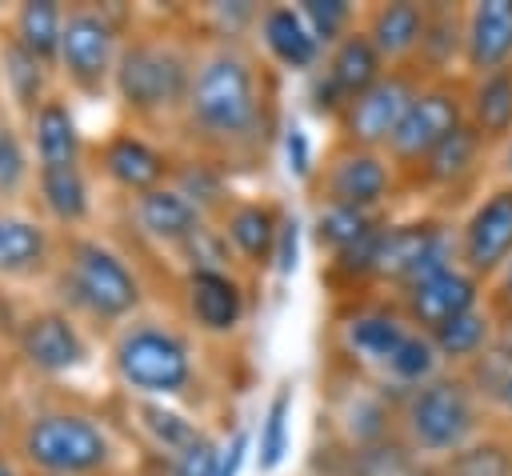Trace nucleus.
<instances>
[{"label":"nucleus","mask_w":512,"mask_h":476,"mask_svg":"<svg viewBox=\"0 0 512 476\" xmlns=\"http://www.w3.org/2000/svg\"><path fill=\"white\" fill-rule=\"evenodd\" d=\"M272 80L244 40H208L196 48L180 136L196 156L216 164L252 160L272 132Z\"/></svg>","instance_id":"f257e3e1"},{"label":"nucleus","mask_w":512,"mask_h":476,"mask_svg":"<svg viewBox=\"0 0 512 476\" xmlns=\"http://www.w3.org/2000/svg\"><path fill=\"white\" fill-rule=\"evenodd\" d=\"M492 428V412L460 368H444L432 380L396 396V432L400 444L420 464H440L480 432Z\"/></svg>","instance_id":"f03ea898"},{"label":"nucleus","mask_w":512,"mask_h":476,"mask_svg":"<svg viewBox=\"0 0 512 476\" xmlns=\"http://www.w3.org/2000/svg\"><path fill=\"white\" fill-rule=\"evenodd\" d=\"M52 288L60 296V308L72 312L80 324L96 328H120L132 316H140L144 284L136 268L100 236L72 232L60 248Z\"/></svg>","instance_id":"7ed1b4c3"},{"label":"nucleus","mask_w":512,"mask_h":476,"mask_svg":"<svg viewBox=\"0 0 512 476\" xmlns=\"http://www.w3.org/2000/svg\"><path fill=\"white\" fill-rule=\"evenodd\" d=\"M336 332H340V348L360 368H372L384 384H392L396 396L432 380L436 372H444V360H440L432 336L420 332L392 296L352 304L340 316Z\"/></svg>","instance_id":"20e7f679"},{"label":"nucleus","mask_w":512,"mask_h":476,"mask_svg":"<svg viewBox=\"0 0 512 476\" xmlns=\"http://www.w3.org/2000/svg\"><path fill=\"white\" fill-rule=\"evenodd\" d=\"M196 48L200 44L180 40L172 32H132L124 40L112 80V92L124 112L144 124H180Z\"/></svg>","instance_id":"39448f33"},{"label":"nucleus","mask_w":512,"mask_h":476,"mask_svg":"<svg viewBox=\"0 0 512 476\" xmlns=\"http://www.w3.org/2000/svg\"><path fill=\"white\" fill-rule=\"evenodd\" d=\"M108 368L116 384L140 400H176L196 384V352L188 336L156 316H132L108 336Z\"/></svg>","instance_id":"423d86ee"},{"label":"nucleus","mask_w":512,"mask_h":476,"mask_svg":"<svg viewBox=\"0 0 512 476\" xmlns=\"http://www.w3.org/2000/svg\"><path fill=\"white\" fill-rule=\"evenodd\" d=\"M16 456L32 476H104L116 464V444L92 412L40 408L20 424Z\"/></svg>","instance_id":"0eeeda50"},{"label":"nucleus","mask_w":512,"mask_h":476,"mask_svg":"<svg viewBox=\"0 0 512 476\" xmlns=\"http://www.w3.org/2000/svg\"><path fill=\"white\" fill-rule=\"evenodd\" d=\"M124 24L120 12L108 4H72L64 16V36H60V56L56 72L64 84L80 96H104L112 92L116 64L124 52Z\"/></svg>","instance_id":"6e6552de"},{"label":"nucleus","mask_w":512,"mask_h":476,"mask_svg":"<svg viewBox=\"0 0 512 476\" xmlns=\"http://www.w3.org/2000/svg\"><path fill=\"white\" fill-rule=\"evenodd\" d=\"M456 260V224L444 216H412L388 220L376 244V272L372 284L388 288L392 296L412 280L444 268Z\"/></svg>","instance_id":"1a4fd4ad"},{"label":"nucleus","mask_w":512,"mask_h":476,"mask_svg":"<svg viewBox=\"0 0 512 476\" xmlns=\"http://www.w3.org/2000/svg\"><path fill=\"white\" fill-rule=\"evenodd\" d=\"M464 120V76H448V80H424L412 108L404 112L396 136L388 140L384 156L400 168V176H408L412 168H420L452 132H460Z\"/></svg>","instance_id":"9d476101"},{"label":"nucleus","mask_w":512,"mask_h":476,"mask_svg":"<svg viewBox=\"0 0 512 476\" xmlns=\"http://www.w3.org/2000/svg\"><path fill=\"white\" fill-rule=\"evenodd\" d=\"M404 184L400 168L372 148H352L340 144L324 156L312 192L316 204H344V208H368V212H384V204L392 200V192Z\"/></svg>","instance_id":"9b49d317"},{"label":"nucleus","mask_w":512,"mask_h":476,"mask_svg":"<svg viewBox=\"0 0 512 476\" xmlns=\"http://www.w3.org/2000/svg\"><path fill=\"white\" fill-rule=\"evenodd\" d=\"M456 260L484 284L512 260V184L496 180L472 196L456 220Z\"/></svg>","instance_id":"f8f14e48"},{"label":"nucleus","mask_w":512,"mask_h":476,"mask_svg":"<svg viewBox=\"0 0 512 476\" xmlns=\"http://www.w3.org/2000/svg\"><path fill=\"white\" fill-rule=\"evenodd\" d=\"M420 84H424V76H420L416 68H388L372 88H364V92L340 112V120H336L340 144L384 152L388 140L396 136L404 112L412 108Z\"/></svg>","instance_id":"ddd939ff"},{"label":"nucleus","mask_w":512,"mask_h":476,"mask_svg":"<svg viewBox=\"0 0 512 476\" xmlns=\"http://www.w3.org/2000/svg\"><path fill=\"white\" fill-rule=\"evenodd\" d=\"M388 72L384 56L376 52V44L364 36V28L348 32L340 44H332L324 52V64L308 76V108L316 116H328L332 124L340 120V112L364 92L372 88L380 76Z\"/></svg>","instance_id":"4468645a"},{"label":"nucleus","mask_w":512,"mask_h":476,"mask_svg":"<svg viewBox=\"0 0 512 476\" xmlns=\"http://www.w3.org/2000/svg\"><path fill=\"white\" fill-rule=\"evenodd\" d=\"M12 348H16L20 364L36 376H72L92 356L84 324L72 312H64L60 304L20 316L12 324Z\"/></svg>","instance_id":"2eb2a0df"},{"label":"nucleus","mask_w":512,"mask_h":476,"mask_svg":"<svg viewBox=\"0 0 512 476\" xmlns=\"http://www.w3.org/2000/svg\"><path fill=\"white\" fill-rule=\"evenodd\" d=\"M484 280H476L460 260H452V264H444V268H436V272H428V276H420V280H412L408 288H400L392 300L404 308V316L420 328V332H436V328H444L448 320H456V316H464V312H472L476 304H484Z\"/></svg>","instance_id":"dca6fc26"},{"label":"nucleus","mask_w":512,"mask_h":476,"mask_svg":"<svg viewBox=\"0 0 512 476\" xmlns=\"http://www.w3.org/2000/svg\"><path fill=\"white\" fill-rule=\"evenodd\" d=\"M180 300H184L188 324L200 336H212V340L236 336L244 316H248V292H244V284H240V276L232 268L184 272Z\"/></svg>","instance_id":"f3484780"},{"label":"nucleus","mask_w":512,"mask_h":476,"mask_svg":"<svg viewBox=\"0 0 512 476\" xmlns=\"http://www.w3.org/2000/svg\"><path fill=\"white\" fill-rule=\"evenodd\" d=\"M60 248L44 216H32L24 208H4L0 204V284H32L56 272Z\"/></svg>","instance_id":"a211bd4d"},{"label":"nucleus","mask_w":512,"mask_h":476,"mask_svg":"<svg viewBox=\"0 0 512 476\" xmlns=\"http://www.w3.org/2000/svg\"><path fill=\"white\" fill-rule=\"evenodd\" d=\"M96 168H100V176H104L112 188H120L124 196H140V192H148V188L168 184L176 160H172L164 148H156L152 140H144L140 132L120 128V132H112V136L100 140V148H96Z\"/></svg>","instance_id":"6ab92c4d"},{"label":"nucleus","mask_w":512,"mask_h":476,"mask_svg":"<svg viewBox=\"0 0 512 476\" xmlns=\"http://www.w3.org/2000/svg\"><path fill=\"white\" fill-rule=\"evenodd\" d=\"M492 148L464 124L460 132H452L420 168H412L404 176V184L412 188H424V192H436V196H464L480 184L484 168L492 164Z\"/></svg>","instance_id":"aec40b11"},{"label":"nucleus","mask_w":512,"mask_h":476,"mask_svg":"<svg viewBox=\"0 0 512 476\" xmlns=\"http://www.w3.org/2000/svg\"><path fill=\"white\" fill-rule=\"evenodd\" d=\"M128 220L136 224V232L144 240H152L156 248H168V252H180L200 228H208L212 220L184 196L176 192L172 184H160V188H148L140 196H128Z\"/></svg>","instance_id":"412c9836"},{"label":"nucleus","mask_w":512,"mask_h":476,"mask_svg":"<svg viewBox=\"0 0 512 476\" xmlns=\"http://www.w3.org/2000/svg\"><path fill=\"white\" fill-rule=\"evenodd\" d=\"M256 44L264 48V56L284 68V72H300V76H312L320 64H324V44L312 36L300 4H264L260 8V20H256Z\"/></svg>","instance_id":"4be33fe9"},{"label":"nucleus","mask_w":512,"mask_h":476,"mask_svg":"<svg viewBox=\"0 0 512 476\" xmlns=\"http://www.w3.org/2000/svg\"><path fill=\"white\" fill-rule=\"evenodd\" d=\"M512 68V0L464 4V76Z\"/></svg>","instance_id":"5701e85b"},{"label":"nucleus","mask_w":512,"mask_h":476,"mask_svg":"<svg viewBox=\"0 0 512 476\" xmlns=\"http://www.w3.org/2000/svg\"><path fill=\"white\" fill-rule=\"evenodd\" d=\"M280 220H284V212L276 204L240 196V200H232L216 216V228L224 232V240H228V248H232L236 260H244L248 268L264 272V268H272V256H276Z\"/></svg>","instance_id":"b1692460"},{"label":"nucleus","mask_w":512,"mask_h":476,"mask_svg":"<svg viewBox=\"0 0 512 476\" xmlns=\"http://www.w3.org/2000/svg\"><path fill=\"white\" fill-rule=\"evenodd\" d=\"M364 36L376 44V52L384 56L388 68H412L424 28H428V4H412V0H392V4H372L360 16Z\"/></svg>","instance_id":"393cba45"},{"label":"nucleus","mask_w":512,"mask_h":476,"mask_svg":"<svg viewBox=\"0 0 512 476\" xmlns=\"http://www.w3.org/2000/svg\"><path fill=\"white\" fill-rule=\"evenodd\" d=\"M24 132H28L36 168L84 164V136H80V124L72 116L68 96H56L52 92L32 116H24Z\"/></svg>","instance_id":"a878e982"},{"label":"nucleus","mask_w":512,"mask_h":476,"mask_svg":"<svg viewBox=\"0 0 512 476\" xmlns=\"http://www.w3.org/2000/svg\"><path fill=\"white\" fill-rule=\"evenodd\" d=\"M464 120L492 152L512 136V68L464 76Z\"/></svg>","instance_id":"bb28decb"},{"label":"nucleus","mask_w":512,"mask_h":476,"mask_svg":"<svg viewBox=\"0 0 512 476\" xmlns=\"http://www.w3.org/2000/svg\"><path fill=\"white\" fill-rule=\"evenodd\" d=\"M40 212L48 224L64 228L68 236L88 224L92 216V184L84 164H68V168H36V184H32Z\"/></svg>","instance_id":"cd10ccee"},{"label":"nucleus","mask_w":512,"mask_h":476,"mask_svg":"<svg viewBox=\"0 0 512 476\" xmlns=\"http://www.w3.org/2000/svg\"><path fill=\"white\" fill-rule=\"evenodd\" d=\"M412 68L424 80L464 76V8L460 4H428V28Z\"/></svg>","instance_id":"c85d7f7f"},{"label":"nucleus","mask_w":512,"mask_h":476,"mask_svg":"<svg viewBox=\"0 0 512 476\" xmlns=\"http://www.w3.org/2000/svg\"><path fill=\"white\" fill-rule=\"evenodd\" d=\"M0 84L8 92L12 112L32 116L52 96V64H44L36 52H28L16 36H0Z\"/></svg>","instance_id":"c756f323"},{"label":"nucleus","mask_w":512,"mask_h":476,"mask_svg":"<svg viewBox=\"0 0 512 476\" xmlns=\"http://www.w3.org/2000/svg\"><path fill=\"white\" fill-rule=\"evenodd\" d=\"M496 340H500V320L492 316L488 300L432 332V344H436L444 368H460V372L472 368Z\"/></svg>","instance_id":"7c9ffc66"},{"label":"nucleus","mask_w":512,"mask_h":476,"mask_svg":"<svg viewBox=\"0 0 512 476\" xmlns=\"http://www.w3.org/2000/svg\"><path fill=\"white\" fill-rule=\"evenodd\" d=\"M384 212H368V208H344V204H316L312 216V240L320 244V252L328 260L360 248L364 240H372L384 228Z\"/></svg>","instance_id":"2f4dec72"},{"label":"nucleus","mask_w":512,"mask_h":476,"mask_svg":"<svg viewBox=\"0 0 512 476\" xmlns=\"http://www.w3.org/2000/svg\"><path fill=\"white\" fill-rule=\"evenodd\" d=\"M32 184H36V160L28 132L16 120V112L0 100V204L12 208L32 192Z\"/></svg>","instance_id":"473e14b6"},{"label":"nucleus","mask_w":512,"mask_h":476,"mask_svg":"<svg viewBox=\"0 0 512 476\" xmlns=\"http://www.w3.org/2000/svg\"><path fill=\"white\" fill-rule=\"evenodd\" d=\"M436 476H512V424H492L472 444L452 452L448 460L432 464Z\"/></svg>","instance_id":"72a5a7b5"},{"label":"nucleus","mask_w":512,"mask_h":476,"mask_svg":"<svg viewBox=\"0 0 512 476\" xmlns=\"http://www.w3.org/2000/svg\"><path fill=\"white\" fill-rule=\"evenodd\" d=\"M64 16H68V8H60L56 0H24V4L12 12L8 36H16L28 52H36L44 64L56 68L60 36H64Z\"/></svg>","instance_id":"f704fd0d"},{"label":"nucleus","mask_w":512,"mask_h":476,"mask_svg":"<svg viewBox=\"0 0 512 476\" xmlns=\"http://www.w3.org/2000/svg\"><path fill=\"white\" fill-rule=\"evenodd\" d=\"M176 192H184L208 220H216L236 196H228V176H224V164H216V160H208V156H184V160H176V168H172V180H168Z\"/></svg>","instance_id":"c9c22d12"},{"label":"nucleus","mask_w":512,"mask_h":476,"mask_svg":"<svg viewBox=\"0 0 512 476\" xmlns=\"http://www.w3.org/2000/svg\"><path fill=\"white\" fill-rule=\"evenodd\" d=\"M464 376L480 392L484 408L512 424V348L504 340H496L472 368H464Z\"/></svg>","instance_id":"e433bc0d"},{"label":"nucleus","mask_w":512,"mask_h":476,"mask_svg":"<svg viewBox=\"0 0 512 476\" xmlns=\"http://www.w3.org/2000/svg\"><path fill=\"white\" fill-rule=\"evenodd\" d=\"M136 428L148 436L152 448L168 452V460H172L176 452H184V448L204 432L196 420H188L184 412L168 408L164 400H136Z\"/></svg>","instance_id":"4c0bfd02"},{"label":"nucleus","mask_w":512,"mask_h":476,"mask_svg":"<svg viewBox=\"0 0 512 476\" xmlns=\"http://www.w3.org/2000/svg\"><path fill=\"white\" fill-rule=\"evenodd\" d=\"M292 384H280L260 416V432H256V456H260V472H276L288 456L292 444Z\"/></svg>","instance_id":"58836bf2"},{"label":"nucleus","mask_w":512,"mask_h":476,"mask_svg":"<svg viewBox=\"0 0 512 476\" xmlns=\"http://www.w3.org/2000/svg\"><path fill=\"white\" fill-rule=\"evenodd\" d=\"M300 12H304L312 36H316L324 48H332V44H340L348 32H356V28H360V16H364V12H356V8L344 4V0H304Z\"/></svg>","instance_id":"ea45409f"},{"label":"nucleus","mask_w":512,"mask_h":476,"mask_svg":"<svg viewBox=\"0 0 512 476\" xmlns=\"http://www.w3.org/2000/svg\"><path fill=\"white\" fill-rule=\"evenodd\" d=\"M220 456H224V444L208 432H200L184 452H176L168 460V476H216L220 472Z\"/></svg>","instance_id":"a19ab883"},{"label":"nucleus","mask_w":512,"mask_h":476,"mask_svg":"<svg viewBox=\"0 0 512 476\" xmlns=\"http://www.w3.org/2000/svg\"><path fill=\"white\" fill-rule=\"evenodd\" d=\"M284 160H288V172H292L296 180H304V184H312L316 172H320L316 152H312V136H308V128L296 124V120L284 128Z\"/></svg>","instance_id":"79ce46f5"},{"label":"nucleus","mask_w":512,"mask_h":476,"mask_svg":"<svg viewBox=\"0 0 512 476\" xmlns=\"http://www.w3.org/2000/svg\"><path fill=\"white\" fill-rule=\"evenodd\" d=\"M300 232H304L300 216H296V212H284L280 236H276V256H272L276 276H292V272H296V264H300Z\"/></svg>","instance_id":"37998d69"},{"label":"nucleus","mask_w":512,"mask_h":476,"mask_svg":"<svg viewBox=\"0 0 512 476\" xmlns=\"http://www.w3.org/2000/svg\"><path fill=\"white\" fill-rule=\"evenodd\" d=\"M484 300H488L492 316L500 320V328H512V260H508V264L488 280Z\"/></svg>","instance_id":"c03bdc74"},{"label":"nucleus","mask_w":512,"mask_h":476,"mask_svg":"<svg viewBox=\"0 0 512 476\" xmlns=\"http://www.w3.org/2000/svg\"><path fill=\"white\" fill-rule=\"evenodd\" d=\"M248 452H252V432H248V428H236V432L228 436V444H224V456H220V472H216V476H240Z\"/></svg>","instance_id":"a18cd8bd"},{"label":"nucleus","mask_w":512,"mask_h":476,"mask_svg":"<svg viewBox=\"0 0 512 476\" xmlns=\"http://www.w3.org/2000/svg\"><path fill=\"white\" fill-rule=\"evenodd\" d=\"M492 164H496V180H504V184H512V136L496 148V156H492Z\"/></svg>","instance_id":"49530a36"},{"label":"nucleus","mask_w":512,"mask_h":476,"mask_svg":"<svg viewBox=\"0 0 512 476\" xmlns=\"http://www.w3.org/2000/svg\"><path fill=\"white\" fill-rule=\"evenodd\" d=\"M0 476H24V472H20V464H16L8 452H0Z\"/></svg>","instance_id":"de8ad7c7"},{"label":"nucleus","mask_w":512,"mask_h":476,"mask_svg":"<svg viewBox=\"0 0 512 476\" xmlns=\"http://www.w3.org/2000/svg\"><path fill=\"white\" fill-rule=\"evenodd\" d=\"M392 476H436V468L420 464V468H400V472H392Z\"/></svg>","instance_id":"09e8293b"},{"label":"nucleus","mask_w":512,"mask_h":476,"mask_svg":"<svg viewBox=\"0 0 512 476\" xmlns=\"http://www.w3.org/2000/svg\"><path fill=\"white\" fill-rule=\"evenodd\" d=\"M500 340H504V344L512 348V328H500Z\"/></svg>","instance_id":"8fccbe9b"},{"label":"nucleus","mask_w":512,"mask_h":476,"mask_svg":"<svg viewBox=\"0 0 512 476\" xmlns=\"http://www.w3.org/2000/svg\"><path fill=\"white\" fill-rule=\"evenodd\" d=\"M0 308H4V292H0Z\"/></svg>","instance_id":"3c124183"}]
</instances>
